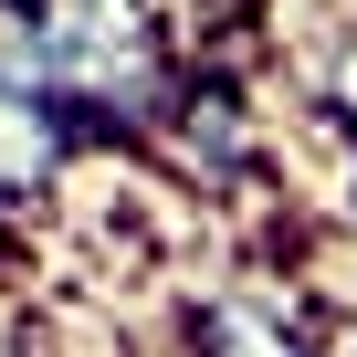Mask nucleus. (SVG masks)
<instances>
[{"instance_id": "obj_1", "label": "nucleus", "mask_w": 357, "mask_h": 357, "mask_svg": "<svg viewBox=\"0 0 357 357\" xmlns=\"http://www.w3.org/2000/svg\"><path fill=\"white\" fill-rule=\"evenodd\" d=\"M178 357H326V305L305 273L242 263L178 294Z\"/></svg>"}, {"instance_id": "obj_3", "label": "nucleus", "mask_w": 357, "mask_h": 357, "mask_svg": "<svg viewBox=\"0 0 357 357\" xmlns=\"http://www.w3.org/2000/svg\"><path fill=\"white\" fill-rule=\"evenodd\" d=\"M95 158V137L74 126V105L53 95H0V211L32 221L43 200H63V178Z\"/></svg>"}, {"instance_id": "obj_5", "label": "nucleus", "mask_w": 357, "mask_h": 357, "mask_svg": "<svg viewBox=\"0 0 357 357\" xmlns=\"http://www.w3.org/2000/svg\"><path fill=\"white\" fill-rule=\"evenodd\" d=\"M315 95H326V105H315V116H326V126H347V137H357V32H347V43H336V53H326V74H315Z\"/></svg>"}, {"instance_id": "obj_4", "label": "nucleus", "mask_w": 357, "mask_h": 357, "mask_svg": "<svg viewBox=\"0 0 357 357\" xmlns=\"http://www.w3.org/2000/svg\"><path fill=\"white\" fill-rule=\"evenodd\" d=\"M315 147H326V221H336V242L357 252V137L315 116Z\"/></svg>"}, {"instance_id": "obj_2", "label": "nucleus", "mask_w": 357, "mask_h": 357, "mask_svg": "<svg viewBox=\"0 0 357 357\" xmlns=\"http://www.w3.org/2000/svg\"><path fill=\"white\" fill-rule=\"evenodd\" d=\"M158 158L190 178V190H252L263 158H273V126L252 116V95H242L231 74H190L168 137H158Z\"/></svg>"}]
</instances>
